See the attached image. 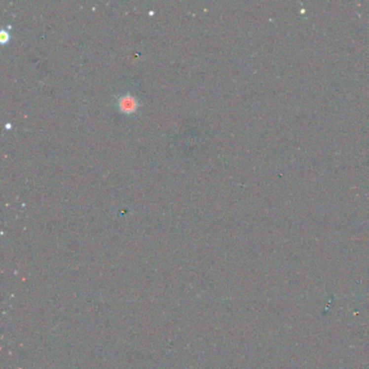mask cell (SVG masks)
<instances>
[{
  "label": "cell",
  "instance_id": "cell-1",
  "mask_svg": "<svg viewBox=\"0 0 369 369\" xmlns=\"http://www.w3.org/2000/svg\"><path fill=\"white\" fill-rule=\"evenodd\" d=\"M138 101L131 94H126L118 100V108L125 114H131L138 109Z\"/></svg>",
  "mask_w": 369,
  "mask_h": 369
},
{
  "label": "cell",
  "instance_id": "cell-2",
  "mask_svg": "<svg viewBox=\"0 0 369 369\" xmlns=\"http://www.w3.org/2000/svg\"><path fill=\"white\" fill-rule=\"evenodd\" d=\"M0 39H1V42L2 43L7 42L9 40V39H10L9 33H7L5 31H1V35H0Z\"/></svg>",
  "mask_w": 369,
  "mask_h": 369
}]
</instances>
